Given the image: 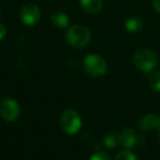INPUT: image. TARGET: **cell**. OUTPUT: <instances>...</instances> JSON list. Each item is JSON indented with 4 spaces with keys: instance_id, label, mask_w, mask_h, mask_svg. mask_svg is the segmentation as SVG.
Masks as SVG:
<instances>
[{
    "instance_id": "cell-1",
    "label": "cell",
    "mask_w": 160,
    "mask_h": 160,
    "mask_svg": "<svg viewBox=\"0 0 160 160\" xmlns=\"http://www.w3.org/2000/svg\"><path fill=\"white\" fill-rule=\"evenodd\" d=\"M133 62L142 72H151L152 69L157 66L158 58L153 51L149 48H139L135 52L133 56Z\"/></svg>"
},
{
    "instance_id": "cell-2",
    "label": "cell",
    "mask_w": 160,
    "mask_h": 160,
    "mask_svg": "<svg viewBox=\"0 0 160 160\" xmlns=\"http://www.w3.org/2000/svg\"><path fill=\"white\" fill-rule=\"evenodd\" d=\"M66 41L71 47L82 48L91 41V33L83 25H73L66 33Z\"/></svg>"
},
{
    "instance_id": "cell-3",
    "label": "cell",
    "mask_w": 160,
    "mask_h": 160,
    "mask_svg": "<svg viewBox=\"0 0 160 160\" xmlns=\"http://www.w3.org/2000/svg\"><path fill=\"white\" fill-rule=\"evenodd\" d=\"M83 70L93 78L102 77L107 73L108 65L105 59L98 54H89L83 59Z\"/></svg>"
},
{
    "instance_id": "cell-4",
    "label": "cell",
    "mask_w": 160,
    "mask_h": 160,
    "mask_svg": "<svg viewBox=\"0 0 160 160\" xmlns=\"http://www.w3.org/2000/svg\"><path fill=\"white\" fill-rule=\"evenodd\" d=\"M82 121L75 110L68 109L62 113L59 118V126L62 132L68 135H75L80 131Z\"/></svg>"
},
{
    "instance_id": "cell-5",
    "label": "cell",
    "mask_w": 160,
    "mask_h": 160,
    "mask_svg": "<svg viewBox=\"0 0 160 160\" xmlns=\"http://www.w3.org/2000/svg\"><path fill=\"white\" fill-rule=\"evenodd\" d=\"M20 115L19 103L12 98H5L0 101V116L7 122H13Z\"/></svg>"
},
{
    "instance_id": "cell-6",
    "label": "cell",
    "mask_w": 160,
    "mask_h": 160,
    "mask_svg": "<svg viewBox=\"0 0 160 160\" xmlns=\"http://www.w3.org/2000/svg\"><path fill=\"white\" fill-rule=\"evenodd\" d=\"M41 10L38 5L35 3H27L22 7L20 11V19L23 24L28 27L36 24L40 21Z\"/></svg>"
},
{
    "instance_id": "cell-7",
    "label": "cell",
    "mask_w": 160,
    "mask_h": 160,
    "mask_svg": "<svg viewBox=\"0 0 160 160\" xmlns=\"http://www.w3.org/2000/svg\"><path fill=\"white\" fill-rule=\"evenodd\" d=\"M120 140L121 144L124 148L132 149L136 146L138 142V137L136 132L131 127H125L122 132L120 133Z\"/></svg>"
},
{
    "instance_id": "cell-8",
    "label": "cell",
    "mask_w": 160,
    "mask_h": 160,
    "mask_svg": "<svg viewBox=\"0 0 160 160\" xmlns=\"http://www.w3.org/2000/svg\"><path fill=\"white\" fill-rule=\"evenodd\" d=\"M160 122V118L157 114H147L142 116L139 121V127L145 132H150L157 129Z\"/></svg>"
},
{
    "instance_id": "cell-9",
    "label": "cell",
    "mask_w": 160,
    "mask_h": 160,
    "mask_svg": "<svg viewBox=\"0 0 160 160\" xmlns=\"http://www.w3.org/2000/svg\"><path fill=\"white\" fill-rule=\"evenodd\" d=\"M144 28V21L138 16H131L125 21V29L129 33L136 34L140 32Z\"/></svg>"
},
{
    "instance_id": "cell-10",
    "label": "cell",
    "mask_w": 160,
    "mask_h": 160,
    "mask_svg": "<svg viewBox=\"0 0 160 160\" xmlns=\"http://www.w3.org/2000/svg\"><path fill=\"white\" fill-rule=\"evenodd\" d=\"M80 5L86 12L97 14L102 10L103 0H80Z\"/></svg>"
},
{
    "instance_id": "cell-11",
    "label": "cell",
    "mask_w": 160,
    "mask_h": 160,
    "mask_svg": "<svg viewBox=\"0 0 160 160\" xmlns=\"http://www.w3.org/2000/svg\"><path fill=\"white\" fill-rule=\"evenodd\" d=\"M51 21L56 28L59 29H66L69 25V18L65 12L62 11H54L51 16Z\"/></svg>"
},
{
    "instance_id": "cell-12",
    "label": "cell",
    "mask_w": 160,
    "mask_h": 160,
    "mask_svg": "<svg viewBox=\"0 0 160 160\" xmlns=\"http://www.w3.org/2000/svg\"><path fill=\"white\" fill-rule=\"evenodd\" d=\"M103 144H104L105 147L108 148H114L116 147L118 144H121V140H120V133H109L104 136L103 138Z\"/></svg>"
},
{
    "instance_id": "cell-13",
    "label": "cell",
    "mask_w": 160,
    "mask_h": 160,
    "mask_svg": "<svg viewBox=\"0 0 160 160\" xmlns=\"http://www.w3.org/2000/svg\"><path fill=\"white\" fill-rule=\"evenodd\" d=\"M148 83L151 90L160 92V71H153L148 76Z\"/></svg>"
},
{
    "instance_id": "cell-14",
    "label": "cell",
    "mask_w": 160,
    "mask_h": 160,
    "mask_svg": "<svg viewBox=\"0 0 160 160\" xmlns=\"http://www.w3.org/2000/svg\"><path fill=\"white\" fill-rule=\"evenodd\" d=\"M114 160H139L135 153H133L131 150H122L115 156Z\"/></svg>"
},
{
    "instance_id": "cell-15",
    "label": "cell",
    "mask_w": 160,
    "mask_h": 160,
    "mask_svg": "<svg viewBox=\"0 0 160 160\" xmlns=\"http://www.w3.org/2000/svg\"><path fill=\"white\" fill-rule=\"evenodd\" d=\"M89 160H112L109 153L104 152V151H98V152L93 153L90 157Z\"/></svg>"
},
{
    "instance_id": "cell-16",
    "label": "cell",
    "mask_w": 160,
    "mask_h": 160,
    "mask_svg": "<svg viewBox=\"0 0 160 160\" xmlns=\"http://www.w3.org/2000/svg\"><path fill=\"white\" fill-rule=\"evenodd\" d=\"M6 35H7V29H6L5 25L0 23V41L3 40L6 38Z\"/></svg>"
},
{
    "instance_id": "cell-17",
    "label": "cell",
    "mask_w": 160,
    "mask_h": 160,
    "mask_svg": "<svg viewBox=\"0 0 160 160\" xmlns=\"http://www.w3.org/2000/svg\"><path fill=\"white\" fill-rule=\"evenodd\" d=\"M152 7L158 13H160V0H152Z\"/></svg>"
},
{
    "instance_id": "cell-18",
    "label": "cell",
    "mask_w": 160,
    "mask_h": 160,
    "mask_svg": "<svg viewBox=\"0 0 160 160\" xmlns=\"http://www.w3.org/2000/svg\"><path fill=\"white\" fill-rule=\"evenodd\" d=\"M157 131H158V137H159V139H160V122H159V125H158V127H157Z\"/></svg>"
},
{
    "instance_id": "cell-19",
    "label": "cell",
    "mask_w": 160,
    "mask_h": 160,
    "mask_svg": "<svg viewBox=\"0 0 160 160\" xmlns=\"http://www.w3.org/2000/svg\"><path fill=\"white\" fill-rule=\"evenodd\" d=\"M0 16H1V10H0Z\"/></svg>"
}]
</instances>
